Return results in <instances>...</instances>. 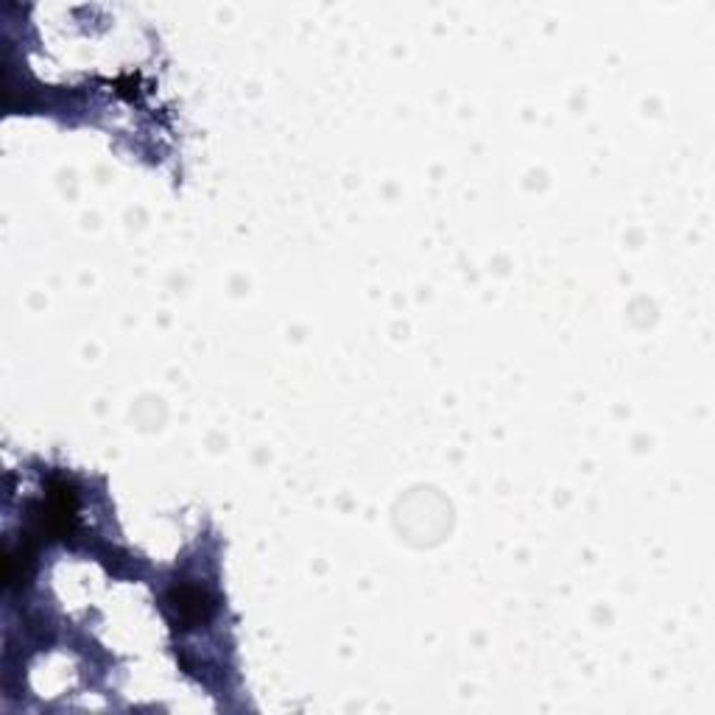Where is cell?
<instances>
[{
    "label": "cell",
    "instance_id": "obj_1",
    "mask_svg": "<svg viewBox=\"0 0 715 715\" xmlns=\"http://www.w3.org/2000/svg\"><path fill=\"white\" fill-rule=\"evenodd\" d=\"M213 607H216L213 598L199 584L182 582L168 593V609L177 615V623H182V627L207 621L210 615H213Z\"/></svg>",
    "mask_w": 715,
    "mask_h": 715
}]
</instances>
